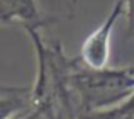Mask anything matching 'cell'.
I'll return each instance as SVG.
<instances>
[{
  "instance_id": "obj_1",
  "label": "cell",
  "mask_w": 134,
  "mask_h": 119,
  "mask_svg": "<svg viewBox=\"0 0 134 119\" xmlns=\"http://www.w3.org/2000/svg\"><path fill=\"white\" fill-rule=\"evenodd\" d=\"M71 90L78 95V112L100 111L117 106L134 90V70L126 68H88L75 63L70 75Z\"/></svg>"
},
{
  "instance_id": "obj_2",
  "label": "cell",
  "mask_w": 134,
  "mask_h": 119,
  "mask_svg": "<svg viewBox=\"0 0 134 119\" xmlns=\"http://www.w3.org/2000/svg\"><path fill=\"white\" fill-rule=\"evenodd\" d=\"M126 12L124 0H117L107 14L104 22L97 27L92 34H88L80 50V61L88 68H105L109 63V53H110V37L115 22L119 17Z\"/></svg>"
},
{
  "instance_id": "obj_3",
  "label": "cell",
  "mask_w": 134,
  "mask_h": 119,
  "mask_svg": "<svg viewBox=\"0 0 134 119\" xmlns=\"http://www.w3.org/2000/svg\"><path fill=\"white\" fill-rule=\"evenodd\" d=\"M22 22L24 27H41L48 20H43L36 0H0V24Z\"/></svg>"
},
{
  "instance_id": "obj_4",
  "label": "cell",
  "mask_w": 134,
  "mask_h": 119,
  "mask_svg": "<svg viewBox=\"0 0 134 119\" xmlns=\"http://www.w3.org/2000/svg\"><path fill=\"white\" fill-rule=\"evenodd\" d=\"M32 107L31 92L17 87H0V119H12Z\"/></svg>"
},
{
  "instance_id": "obj_5",
  "label": "cell",
  "mask_w": 134,
  "mask_h": 119,
  "mask_svg": "<svg viewBox=\"0 0 134 119\" xmlns=\"http://www.w3.org/2000/svg\"><path fill=\"white\" fill-rule=\"evenodd\" d=\"M78 119H134V90L127 99L119 102L117 106L100 111L78 112Z\"/></svg>"
},
{
  "instance_id": "obj_6",
  "label": "cell",
  "mask_w": 134,
  "mask_h": 119,
  "mask_svg": "<svg viewBox=\"0 0 134 119\" xmlns=\"http://www.w3.org/2000/svg\"><path fill=\"white\" fill-rule=\"evenodd\" d=\"M49 119H78V111L75 107H63L56 106Z\"/></svg>"
},
{
  "instance_id": "obj_7",
  "label": "cell",
  "mask_w": 134,
  "mask_h": 119,
  "mask_svg": "<svg viewBox=\"0 0 134 119\" xmlns=\"http://www.w3.org/2000/svg\"><path fill=\"white\" fill-rule=\"evenodd\" d=\"M126 5V15H127V22H129V33L134 31V0H124Z\"/></svg>"
},
{
  "instance_id": "obj_8",
  "label": "cell",
  "mask_w": 134,
  "mask_h": 119,
  "mask_svg": "<svg viewBox=\"0 0 134 119\" xmlns=\"http://www.w3.org/2000/svg\"><path fill=\"white\" fill-rule=\"evenodd\" d=\"M132 70H134V66H132Z\"/></svg>"
}]
</instances>
